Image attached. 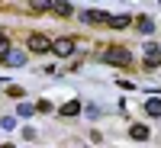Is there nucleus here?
I'll return each instance as SVG.
<instances>
[{"instance_id": "1", "label": "nucleus", "mask_w": 161, "mask_h": 148, "mask_svg": "<svg viewBox=\"0 0 161 148\" xmlns=\"http://www.w3.org/2000/svg\"><path fill=\"white\" fill-rule=\"evenodd\" d=\"M100 58H103L106 64H129V61H132V55H129L123 45H110L106 52H100Z\"/></svg>"}, {"instance_id": "2", "label": "nucleus", "mask_w": 161, "mask_h": 148, "mask_svg": "<svg viewBox=\"0 0 161 148\" xmlns=\"http://www.w3.org/2000/svg\"><path fill=\"white\" fill-rule=\"evenodd\" d=\"M52 52H55L58 58H68V55H74V39H71V36H58L55 42H52Z\"/></svg>"}, {"instance_id": "3", "label": "nucleus", "mask_w": 161, "mask_h": 148, "mask_svg": "<svg viewBox=\"0 0 161 148\" xmlns=\"http://www.w3.org/2000/svg\"><path fill=\"white\" fill-rule=\"evenodd\" d=\"M26 45H29V52H52L48 36H42V32H32L29 39H26Z\"/></svg>"}, {"instance_id": "4", "label": "nucleus", "mask_w": 161, "mask_h": 148, "mask_svg": "<svg viewBox=\"0 0 161 148\" xmlns=\"http://www.w3.org/2000/svg\"><path fill=\"white\" fill-rule=\"evenodd\" d=\"M80 19H84V23H100V26H110V13H103V10H87V13H80Z\"/></svg>"}, {"instance_id": "5", "label": "nucleus", "mask_w": 161, "mask_h": 148, "mask_svg": "<svg viewBox=\"0 0 161 148\" xmlns=\"http://www.w3.org/2000/svg\"><path fill=\"white\" fill-rule=\"evenodd\" d=\"M145 64H148V68H158V64H161V48H158V45H148V48H145Z\"/></svg>"}, {"instance_id": "6", "label": "nucleus", "mask_w": 161, "mask_h": 148, "mask_svg": "<svg viewBox=\"0 0 161 148\" xmlns=\"http://www.w3.org/2000/svg\"><path fill=\"white\" fill-rule=\"evenodd\" d=\"M129 135L136 139V142H145V139L152 135V132H148V126H142V123H136V126H129Z\"/></svg>"}, {"instance_id": "7", "label": "nucleus", "mask_w": 161, "mask_h": 148, "mask_svg": "<svg viewBox=\"0 0 161 148\" xmlns=\"http://www.w3.org/2000/svg\"><path fill=\"white\" fill-rule=\"evenodd\" d=\"M23 61H26V55H23V52H13V48H10V55L3 58V64H10V68H19Z\"/></svg>"}, {"instance_id": "8", "label": "nucleus", "mask_w": 161, "mask_h": 148, "mask_svg": "<svg viewBox=\"0 0 161 148\" xmlns=\"http://www.w3.org/2000/svg\"><path fill=\"white\" fill-rule=\"evenodd\" d=\"M132 23H136V29H139V32H152V29H155V23H152V16H136Z\"/></svg>"}, {"instance_id": "9", "label": "nucleus", "mask_w": 161, "mask_h": 148, "mask_svg": "<svg viewBox=\"0 0 161 148\" xmlns=\"http://www.w3.org/2000/svg\"><path fill=\"white\" fill-rule=\"evenodd\" d=\"M126 26H132L129 13H126V16H110V29H126Z\"/></svg>"}, {"instance_id": "10", "label": "nucleus", "mask_w": 161, "mask_h": 148, "mask_svg": "<svg viewBox=\"0 0 161 148\" xmlns=\"http://www.w3.org/2000/svg\"><path fill=\"white\" fill-rule=\"evenodd\" d=\"M145 113H148L152 119H158V116H161V100H158V97H152L148 103H145Z\"/></svg>"}, {"instance_id": "11", "label": "nucleus", "mask_w": 161, "mask_h": 148, "mask_svg": "<svg viewBox=\"0 0 161 148\" xmlns=\"http://www.w3.org/2000/svg\"><path fill=\"white\" fill-rule=\"evenodd\" d=\"M77 113H80V103H77V100H71V103L61 106V116H77Z\"/></svg>"}, {"instance_id": "12", "label": "nucleus", "mask_w": 161, "mask_h": 148, "mask_svg": "<svg viewBox=\"0 0 161 148\" xmlns=\"http://www.w3.org/2000/svg\"><path fill=\"white\" fill-rule=\"evenodd\" d=\"M52 13H58V16H71V7L68 3H52Z\"/></svg>"}, {"instance_id": "13", "label": "nucleus", "mask_w": 161, "mask_h": 148, "mask_svg": "<svg viewBox=\"0 0 161 148\" xmlns=\"http://www.w3.org/2000/svg\"><path fill=\"white\" fill-rule=\"evenodd\" d=\"M32 113H36L32 103H19V106H16V116H32Z\"/></svg>"}, {"instance_id": "14", "label": "nucleus", "mask_w": 161, "mask_h": 148, "mask_svg": "<svg viewBox=\"0 0 161 148\" xmlns=\"http://www.w3.org/2000/svg\"><path fill=\"white\" fill-rule=\"evenodd\" d=\"M36 113H52V103H48V100H39V103H36Z\"/></svg>"}, {"instance_id": "15", "label": "nucleus", "mask_w": 161, "mask_h": 148, "mask_svg": "<svg viewBox=\"0 0 161 148\" xmlns=\"http://www.w3.org/2000/svg\"><path fill=\"white\" fill-rule=\"evenodd\" d=\"M7 93H10V97H23V87L13 84V87H7Z\"/></svg>"}, {"instance_id": "16", "label": "nucleus", "mask_w": 161, "mask_h": 148, "mask_svg": "<svg viewBox=\"0 0 161 148\" xmlns=\"http://www.w3.org/2000/svg\"><path fill=\"white\" fill-rule=\"evenodd\" d=\"M0 148H13V145H0Z\"/></svg>"}]
</instances>
